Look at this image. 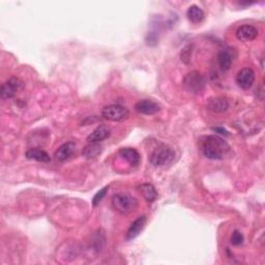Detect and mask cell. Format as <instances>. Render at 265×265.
<instances>
[{
	"instance_id": "e0dca14e",
	"label": "cell",
	"mask_w": 265,
	"mask_h": 265,
	"mask_svg": "<svg viewBox=\"0 0 265 265\" xmlns=\"http://www.w3.org/2000/svg\"><path fill=\"white\" fill-rule=\"evenodd\" d=\"M217 62H219V66L222 71L226 72L230 69L233 62V55L229 49H225L219 52V54H217Z\"/></svg>"
},
{
	"instance_id": "5bb4252c",
	"label": "cell",
	"mask_w": 265,
	"mask_h": 265,
	"mask_svg": "<svg viewBox=\"0 0 265 265\" xmlns=\"http://www.w3.org/2000/svg\"><path fill=\"white\" fill-rule=\"evenodd\" d=\"M119 155L126 160L132 167H136L139 165L140 163V154L135 149V148L126 147V148H120L119 149Z\"/></svg>"
},
{
	"instance_id": "3957f363",
	"label": "cell",
	"mask_w": 265,
	"mask_h": 265,
	"mask_svg": "<svg viewBox=\"0 0 265 265\" xmlns=\"http://www.w3.org/2000/svg\"><path fill=\"white\" fill-rule=\"evenodd\" d=\"M175 158V152L168 145L161 144L155 147L149 155L150 164L155 167L167 166L172 163Z\"/></svg>"
},
{
	"instance_id": "8fae6325",
	"label": "cell",
	"mask_w": 265,
	"mask_h": 265,
	"mask_svg": "<svg viewBox=\"0 0 265 265\" xmlns=\"http://www.w3.org/2000/svg\"><path fill=\"white\" fill-rule=\"evenodd\" d=\"M76 151V144L74 142H66L62 144L54 153V158L59 162H65L68 160Z\"/></svg>"
},
{
	"instance_id": "9c48e42d",
	"label": "cell",
	"mask_w": 265,
	"mask_h": 265,
	"mask_svg": "<svg viewBox=\"0 0 265 265\" xmlns=\"http://www.w3.org/2000/svg\"><path fill=\"white\" fill-rule=\"evenodd\" d=\"M259 31L253 25H241L236 30V37L241 42H252L258 36Z\"/></svg>"
},
{
	"instance_id": "ac0fdd59",
	"label": "cell",
	"mask_w": 265,
	"mask_h": 265,
	"mask_svg": "<svg viewBox=\"0 0 265 265\" xmlns=\"http://www.w3.org/2000/svg\"><path fill=\"white\" fill-rule=\"evenodd\" d=\"M102 148H103L102 145L98 142L88 143V145H86L83 148L82 155L86 160L96 159L100 154V152H102Z\"/></svg>"
},
{
	"instance_id": "8992f818",
	"label": "cell",
	"mask_w": 265,
	"mask_h": 265,
	"mask_svg": "<svg viewBox=\"0 0 265 265\" xmlns=\"http://www.w3.org/2000/svg\"><path fill=\"white\" fill-rule=\"evenodd\" d=\"M24 88V84L18 79V78L13 77L10 78L9 80H6L2 85L1 89H0V96H1L2 99H9L17 96L21 90Z\"/></svg>"
},
{
	"instance_id": "5b68a950",
	"label": "cell",
	"mask_w": 265,
	"mask_h": 265,
	"mask_svg": "<svg viewBox=\"0 0 265 265\" xmlns=\"http://www.w3.org/2000/svg\"><path fill=\"white\" fill-rule=\"evenodd\" d=\"M102 116L107 120L122 122L129 118L130 111L122 105H109L103 108Z\"/></svg>"
},
{
	"instance_id": "52a82bcc",
	"label": "cell",
	"mask_w": 265,
	"mask_h": 265,
	"mask_svg": "<svg viewBox=\"0 0 265 265\" xmlns=\"http://www.w3.org/2000/svg\"><path fill=\"white\" fill-rule=\"evenodd\" d=\"M236 82L243 89H250L255 82V73L250 67H244L237 73Z\"/></svg>"
},
{
	"instance_id": "7402d4cb",
	"label": "cell",
	"mask_w": 265,
	"mask_h": 265,
	"mask_svg": "<svg viewBox=\"0 0 265 265\" xmlns=\"http://www.w3.org/2000/svg\"><path fill=\"white\" fill-rule=\"evenodd\" d=\"M243 243H244V235L241 234L239 231L235 230L234 232L232 233L231 244L234 245V246H240Z\"/></svg>"
},
{
	"instance_id": "30bf717a",
	"label": "cell",
	"mask_w": 265,
	"mask_h": 265,
	"mask_svg": "<svg viewBox=\"0 0 265 265\" xmlns=\"http://www.w3.org/2000/svg\"><path fill=\"white\" fill-rule=\"evenodd\" d=\"M229 107H230L229 100L226 98H221V97L210 99L206 105V108L208 109V110L214 113L226 112L229 109Z\"/></svg>"
},
{
	"instance_id": "7a4b0ae2",
	"label": "cell",
	"mask_w": 265,
	"mask_h": 265,
	"mask_svg": "<svg viewBox=\"0 0 265 265\" xmlns=\"http://www.w3.org/2000/svg\"><path fill=\"white\" fill-rule=\"evenodd\" d=\"M112 207L121 215H130L138 207V201L128 193H117L112 198Z\"/></svg>"
},
{
	"instance_id": "44dd1931",
	"label": "cell",
	"mask_w": 265,
	"mask_h": 265,
	"mask_svg": "<svg viewBox=\"0 0 265 265\" xmlns=\"http://www.w3.org/2000/svg\"><path fill=\"white\" fill-rule=\"evenodd\" d=\"M108 192V186H105V188L103 189H100L96 195H95V197H93L92 199V205L93 206H98L99 204V202L102 201L104 199V197L106 196V194Z\"/></svg>"
},
{
	"instance_id": "ffe728a7",
	"label": "cell",
	"mask_w": 265,
	"mask_h": 265,
	"mask_svg": "<svg viewBox=\"0 0 265 265\" xmlns=\"http://www.w3.org/2000/svg\"><path fill=\"white\" fill-rule=\"evenodd\" d=\"M193 53V45H186L181 52V59L184 65H189Z\"/></svg>"
},
{
	"instance_id": "2e32d148",
	"label": "cell",
	"mask_w": 265,
	"mask_h": 265,
	"mask_svg": "<svg viewBox=\"0 0 265 265\" xmlns=\"http://www.w3.org/2000/svg\"><path fill=\"white\" fill-rule=\"evenodd\" d=\"M25 157L28 160H33L42 163H49L51 161L50 155L41 148H30L25 153Z\"/></svg>"
},
{
	"instance_id": "6da1fadb",
	"label": "cell",
	"mask_w": 265,
	"mask_h": 265,
	"mask_svg": "<svg viewBox=\"0 0 265 265\" xmlns=\"http://www.w3.org/2000/svg\"><path fill=\"white\" fill-rule=\"evenodd\" d=\"M202 152L209 160H223L230 152V146L219 136L209 135L201 139Z\"/></svg>"
},
{
	"instance_id": "4fadbf2b",
	"label": "cell",
	"mask_w": 265,
	"mask_h": 265,
	"mask_svg": "<svg viewBox=\"0 0 265 265\" xmlns=\"http://www.w3.org/2000/svg\"><path fill=\"white\" fill-rule=\"evenodd\" d=\"M146 222H147V219H146L145 215L140 216V217H138L137 220L132 222L131 227L129 228V230L127 232V236H126L127 240H132L134 238H136L144 229Z\"/></svg>"
},
{
	"instance_id": "277c9868",
	"label": "cell",
	"mask_w": 265,
	"mask_h": 265,
	"mask_svg": "<svg viewBox=\"0 0 265 265\" xmlns=\"http://www.w3.org/2000/svg\"><path fill=\"white\" fill-rule=\"evenodd\" d=\"M182 85L186 91L199 95L205 88V80L199 72L192 71L184 76Z\"/></svg>"
},
{
	"instance_id": "7c38bea8",
	"label": "cell",
	"mask_w": 265,
	"mask_h": 265,
	"mask_svg": "<svg viewBox=\"0 0 265 265\" xmlns=\"http://www.w3.org/2000/svg\"><path fill=\"white\" fill-rule=\"evenodd\" d=\"M110 135H111L110 128H108L107 126L102 124V126L98 127L95 131H93L91 134H89L86 140L88 143H92V142L99 143L104 141V140L108 139L109 137H110Z\"/></svg>"
},
{
	"instance_id": "ba28073f",
	"label": "cell",
	"mask_w": 265,
	"mask_h": 265,
	"mask_svg": "<svg viewBox=\"0 0 265 265\" xmlns=\"http://www.w3.org/2000/svg\"><path fill=\"white\" fill-rule=\"evenodd\" d=\"M135 110L138 113L145 115H153L161 111V105L152 99H142L139 100L135 105Z\"/></svg>"
},
{
	"instance_id": "d6986e66",
	"label": "cell",
	"mask_w": 265,
	"mask_h": 265,
	"mask_svg": "<svg viewBox=\"0 0 265 265\" xmlns=\"http://www.w3.org/2000/svg\"><path fill=\"white\" fill-rule=\"evenodd\" d=\"M188 18L189 20L194 23V24H197V23H201L202 21L204 20L205 15L204 12L202 11V9H200L199 6L197 5H191L188 10Z\"/></svg>"
},
{
	"instance_id": "603a6c76",
	"label": "cell",
	"mask_w": 265,
	"mask_h": 265,
	"mask_svg": "<svg viewBox=\"0 0 265 265\" xmlns=\"http://www.w3.org/2000/svg\"><path fill=\"white\" fill-rule=\"evenodd\" d=\"M213 130L215 132H219V134H221V135H225V136H228L229 135L228 132L226 131L224 128H213Z\"/></svg>"
},
{
	"instance_id": "9a60e30c",
	"label": "cell",
	"mask_w": 265,
	"mask_h": 265,
	"mask_svg": "<svg viewBox=\"0 0 265 265\" xmlns=\"http://www.w3.org/2000/svg\"><path fill=\"white\" fill-rule=\"evenodd\" d=\"M138 191L141 193L143 198L147 202H149V203H152V202L157 200L158 195H159L157 189L154 188V185L149 182H145V183L140 184L138 186Z\"/></svg>"
}]
</instances>
